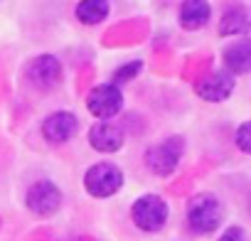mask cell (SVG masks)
I'll list each match as a JSON object with an SVG mask.
<instances>
[{"label":"cell","mask_w":251,"mask_h":241,"mask_svg":"<svg viewBox=\"0 0 251 241\" xmlns=\"http://www.w3.org/2000/svg\"><path fill=\"white\" fill-rule=\"evenodd\" d=\"M84 187L91 197H111L123 187V172L111 163H96L86 170Z\"/></svg>","instance_id":"1"},{"label":"cell","mask_w":251,"mask_h":241,"mask_svg":"<svg viewBox=\"0 0 251 241\" xmlns=\"http://www.w3.org/2000/svg\"><path fill=\"white\" fill-rule=\"evenodd\" d=\"M187 221L197 234H212L222 221V207L212 194H197L187 207Z\"/></svg>","instance_id":"2"},{"label":"cell","mask_w":251,"mask_h":241,"mask_svg":"<svg viewBox=\"0 0 251 241\" xmlns=\"http://www.w3.org/2000/svg\"><path fill=\"white\" fill-rule=\"evenodd\" d=\"M133 221L143 231H160L168 221V204L158 194H143L133 204Z\"/></svg>","instance_id":"3"},{"label":"cell","mask_w":251,"mask_h":241,"mask_svg":"<svg viewBox=\"0 0 251 241\" xmlns=\"http://www.w3.org/2000/svg\"><path fill=\"white\" fill-rule=\"evenodd\" d=\"M86 106H89V113L94 118L108 120V118H113V116L121 113V108H123V94L113 84H101V86L91 89V94L86 98Z\"/></svg>","instance_id":"4"},{"label":"cell","mask_w":251,"mask_h":241,"mask_svg":"<svg viewBox=\"0 0 251 241\" xmlns=\"http://www.w3.org/2000/svg\"><path fill=\"white\" fill-rule=\"evenodd\" d=\"M182 155V138H168L160 145H153L146 150V165L158 175H170Z\"/></svg>","instance_id":"5"},{"label":"cell","mask_w":251,"mask_h":241,"mask_svg":"<svg viewBox=\"0 0 251 241\" xmlns=\"http://www.w3.org/2000/svg\"><path fill=\"white\" fill-rule=\"evenodd\" d=\"M59 204H62V192H59V187H57L54 182H50V180H40V182H35V185L27 190V207H30L35 214H40V217L54 214V212L59 209Z\"/></svg>","instance_id":"6"},{"label":"cell","mask_w":251,"mask_h":241,"mask_svg":"<svg viewBox=\"0 0 251 241\" xmlns=\"http://www.w3.org/2000/svg\"><path fill=\"white\" fill-rule=\"evenodd\" d=\"M76 128H79L76 116L69 113V111H59V113H52L42 123V136L50 143H64L76 133Z\"/></svg>","instance_id":"7"},{"label":"cell","mask_w":251,"mask_h":241,"mask_svg":"<svg viewBox=\"0 0 251 241\" xmlns=\"http://www.w3.org/2000/svg\"><path fill=\"white\" fill-rule=\"evenodd\" d=\"M27 79H30L35 86H40V89H50V86H54V84L62 79V67H59V62H57L54 57H50V54L37 57V59H32L30 67H27Z\"/></svg>","instance_id":"8"},{"label":"cell","mask_w":251,"mask_h":241,"mask_svg":"<svg viewBox=\"0 0 251 241\" xmlns=\"http://www.w3.org/2000/svg\"><path fill=\"white\" fill-rule=\"evenodd\" d=\"M234 91V76L226 72V69H219V72H212L204 81H200L197 86V94L204 98V101H224L229 98V94Z\"/></svg>","instance_id":"9"},{"label":"cell","mask_w":251,"mask_h":241,"mask_svg":"<svg viewBox=\"0 0 251 241\" xmlns=\"http://www.w3.org/2000/svg\"><path fill=\"white\" fill-rule=\"evenodd\" d=\"M89 143L101 153H116L123 145V131L118 126H111L108 120H99L89 131Z\"/></svg>","instance_id":"10"},{"label":"cell","mask_w":251,"mask_h":241,"mask_svg":"<svg viewBox=\"0 0 251 241\" xmlns=\"http://www.w3.org/2000/svg\"><path fill=\"white\" fill-rule=\"evenodd\" d=\"M224 67L226 72L234 74H246L251 72V40H239L224 49Z\"/></svg>","instance_id":"11"},{"label":"cell","mask_w":251,"mask_h":241,"mask_svg":"<svg viewBox=\"0 0 251 241\" xmlns=\"http://www.w3.org/2000/svg\"><path fill=\"white\" fill-rule=\"evenodd\" d=\"M251 32V13L246 8H229L219 20V35H246Z\"/></svg>","instance_id":"12"},{"label":"cell","mask_w":251,"mask_h":241,"mask_svg":"<svg viewBox=\"0 0 251 241\" xmlns=\"http://www.w3.org/2000/svg\"><path fill=\"white\" fill-rule=\"evenodd\" d=\"M209 13H212L209 5L202 3V0H187L180 8V25L187 27V30H200V27L207 25Z\"/></svg>","instance_id":"13"},{"label":"cell","mask_w":251,"mask_h":241,"mask_svg":"<svg viewBox=\"0 0 251 241\" xmlns=\"http://www.w3.org/2000/svg\"><path fill=\"white\" fill-rule=\"evenodd\" d=\"M108 15V3L106 0H84L76 5V18L84 25H96Z\"/></svg>","instance_id":"14"},{"label":"cell","mask_w":251,"mask_h":241,"mask_svg":"<svg viewBox=\"0 0 251 241\" xmlns=\"http://www.w3.org/2000/svg\"><path fill=\"white\" fill-rule=\"evenodd\" d=\"M141 67H143V62H128V64H123V67H118L116 72H113V86H118V84H123V81H128V79H133L138 72H141Z\"/></svg>","instance_id":"15"},{"label":"cell","mask_w":251,"mask_h":241,"mask_svg":"<svg viewBox=\"0 0 251 241\" xmlns=\"http://www.w3.org/2000/svg\"><path fill=\"white\" fill-rule=\"evenodd\" d=\"M236 145H239V150L251 153V120H246V123H241L236 128Z\"/></svg>","instance_id":"16"},{"label":"cell","mask_w":251,"mask_h":241,"mask_svg":"<svg viewBox=\"0 0 251 241\" xmlns=\"http://www.w3.org/2000/svg\"><path fill=\"white\" fill-rule=\"evenodd\" d=\"M219 241H246V236H244V231H241L239 226H229V229L219 236Z\"/></svg>","instance_id":"17"}]
</instances>
